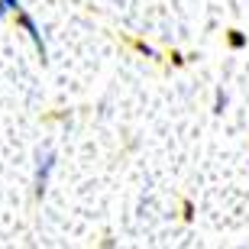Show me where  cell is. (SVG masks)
<instances>
[{"label": "cell", "mask_w": 249, "mask_h": 249, "mask_svg": "<svg viewBox=\"0 0 249 249\" xmlns=\"http://www.w3.org/2000/svg\"><path fill=\"white\" fill-rule=\"evenodd\" d=\"M0 3H3L7 10H13V13H17V10H23V3H19V0H0Z\"/></svg>", "instance_id": "cell-5"}, {"label": "cell", "mask_w": 249, "mask_h": 249, "mask_svg": "<svg viewBox=\"0 0 249 249\" xmlns=\"http://www.w3.org/2000/svg\"><path fill=\"white\" fill-rule=\"evenodd\" d=\"M3 17H7V7H3V3H0V19H3Z\"/></svg>", "instance_id": "cell-6"}, {"label": "cell", "mask_w": 249, "mask_h": 249, "mask_svg": "<svg viewBox=\"0 0 249 249\" xmlns=\"http://www.w3.org/2000/svg\"><path fill=\"white\" fill-rule=\"evenodd\" d=\"M52 168H55V152H52L49 146L39 149V152H36V197H42V194H46Z\"/></svg>", "instance_id": "cell-1"}, {"label": "cell", "mask_w": 249, "mask_h": 249, "mask_svg": "<svg viewBox=\"0 0 249 249\" xmlns=\"http://www.w3.org/2000/svg\"><path fill=\"white\" fill-rule=\"evenodd\" d=\"M223 110H227V94L217 91L213 94V113H223Z\"/></svg>", "instance_id": "cell-3"}, {"label": "cell", "mask_w": 249, "mask_h": 249, "mask_svg": "<svg viewBox=\"0 0 249 249\" xmlns=\"http://www.w3.org/2000/svg\"><path fill=\"white\" fill-rule=\"evenodd\" d=\"M17 23H19V26H23V29L29 33V39H33V46H36L39 58H42V62H49V46H46V39H42V33H39L36 19L29 17L26 10H17Z\"/></svg>", "instance_id": "cell-2"}, {"label": "cell", "mask_w": 249, "mask_h": 249, "mask_svg": "<svg viewBox=\"0 0 249 249\" xmlns=\"http://www.w3.org/2000/svg\"><path fill=\"white\" fill-rule=\"evenodd\" d=\"M230 46L233 49H243V46H246V36H243V33H236V29H230Z\"/></svg>", "instance_id": "cell-4"}]
</instances>
